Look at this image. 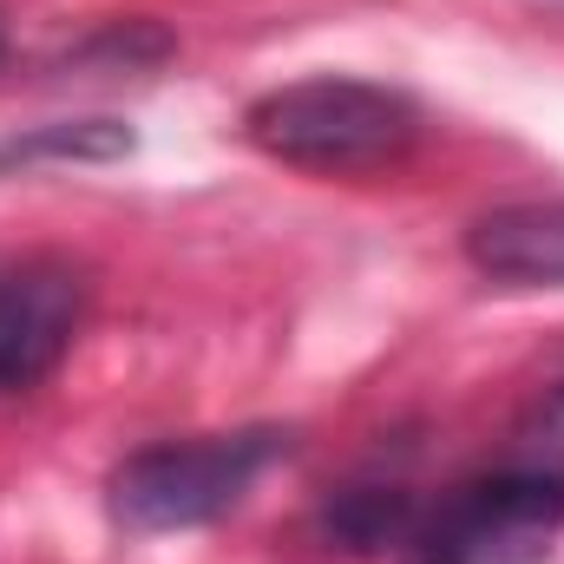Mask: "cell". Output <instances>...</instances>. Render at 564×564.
<instances>
[{"label": "cell", "mask_w": 564, "mask_h": 564, "mask_svg": "<svg viewBox=\"0 0 564 564\" xmlns=\"http://www.w3.org/2000/svg\"><path fill=\"white\" fill-rule=\"evenodd\" d=\"M243 132L257 151H270L295 171L322 177H361V171H394L421 144V112L408 93L375 86V79H295L250 106Z\"/></svg>", "instance_id": "6da1fadb"}, {"label": "cell", "mask_w": 564, "mask_h": 564, "mask_svg": "<svg viewBox=\"0 0 564 564\" xmlns=\"http://www.w3.org/2000/svg\"><path fill=\"white\" fill-rule=\"evenodd\" d=\"M289 453L276 426H237V433H191L158 440L112 473V512L132 532H191L243 506V492Z\"/></svg>", "instance_id": "7a4b0ae2"}, {"label": "cell", "mask_w": 564, "mask_h": 564, "mask_svg": "<svg viewBox=\"0 0 564 564\" xmlns=\"http://www.w3.org/2000/svg\"><path fill=\"white\" fill-rule=\"evenodd\" d=\"M564 532V486L525 466H492L453 486L408 532V564H539Z\"/></svg>", "instance_id": "3957f363"}, {"label": "cell", "mask_w": 564, "mask_h": 564, "mask_svg": "<svg viewBox=\"0 0 564 564\" xmlns=\"http://www.w3.org/2000/svg\"><path fill=\"white\" fill-rule=\"evenodd\" d=\"M86 322V276L59 257L0 263V394L40 388Z\"/></svg>", "instance_id": "277c9868"}, {"label": "cell", "mask_w": 564, "mask_h": 564, "mask_svg": "<svg viewBox=\"0 0 564 564\" xmlns=\"http://www.w3.org/2000/svg\"><path fill=\"white\" fill-rule=\"evenodd\" d=\"M466 263L506 289H564V197L486 210L466 230Z\"/></svg>", "instance_id": "5b68a950"}, {"label": "cell", "mask_w": 564, "mask_h": 564, "mask_svg": "<svg viewBox=\"0 0 564 564\" xmlns=\"http://www.w3.org/2000/svg\"><path fill=\"white\" fill-rule=\"evenodd\" d=\"M506 466H525V473L564 486V375L525 408V421H519L512 446H506Z\"/></svg>", "instance_id": "8992f818"}, {"label": "cell", "mask_w": 564, "mask_h": 564, "mask_svg": "<svg viewBox=\"0 0 564 564\" xmlns=\"http://www.w3.org/2000/svg\"><path fill=\"white\" fill-rule=\"evenodd\" d=\"M0 59H7V26H0Z\"/></svg>", "instance_id": "52a82bcc"}]
</instances>
